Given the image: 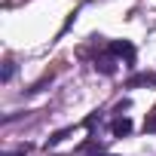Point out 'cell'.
Here are the masks:
<instances>
[{"mask_svg": "<svg viewBox=\"0 0 156 156\" xmlns=\"http://www.w3.org/2000/svg\"><path fill=\"white\" fill-rule=\"evenodd\" d=\"M144 132H156V107L147 113V119H144Z\"/></svg>", "mask_w": 156, "mask_h": 156, "instance_id": "obj_3", "label": "cell"}, {"mask_svg": "<svg viewBox=\"0 0 156 156\" xmlns=\"http://www.w3.org/2000/svg\"><path fill=\"white\" fill-rule=\"evenodd\" d=\"M95 67H101L104 73H113V61H110V58H101V61H95Z\"/></svg>", "mask_w": 156, "mask_h": 156, "instance_id": "obj_4", "label": "cell"}, {"mask_svg": "<svg viewBox=\"0 0 156 156\" xmlns=\"http://www.w3.org/2000/svg\"><path fill=\"white\" fill-rule=\"evenodd\" d=\"M129 132H132V119H126V116H122V119H116V122H113V135H116V138H122V135H129Z\"/></svg>", "mask_w": 156, "mask_h": 156, "instance_id": "obj_2", "label": "cell"}, {"mask_svg": "<svg viewBox=\"0 0 156 156\" xmlns=\"http://www.w3.org/2000/svg\"><path fill=\"white\" fill-rule=\"evenodd\" d=\"M12 73H16V64L9 61V64L3 67V83H9V80H12Z\"/></svg>", "mask_w": 156, "mask_h": 156, "instance_id": "obj_5", "label": "cell"}, {"mask_svg": "<svg viewBox=\"0 0 156 156\" xmlns=\"http://www.w3.org/2000/svg\"><path fill=\"white\" fill-rule=\"evenodd\" d=\"M110 55H119L126 61H135V46L126 43V40H116V43H110Z\"/></svg>", "mask_w": 156, "mask_h": 156, "instance_id": "obj_1", "label": "cell"}]
</instances>
